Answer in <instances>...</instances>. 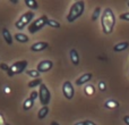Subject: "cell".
<instances>
[{
  "instance_id": "obj_2",
  "label": "cell",
  "mask_w": 129,
  "mask_h": 125,
  "mask_svg": "<svg viewBox=\"0 0 129 125\" xmlns=\"http://www.w3.org/2000/svg\"><path fill=\"white\" fill-rule=\"evenodd\" d=\"M85 10V2L83 0H79V1H76L71 5L70 9H69V13L67 15V20L69 23L75 22L77 18H79L80 16L84 14Z\"/></svg>"
},
{
  "instance_id": "obj_23",
  "label": "cell",
  "mask_w": 129,
  "mask_h": 125,
  "mask_svg": "<svg viewBox=\"0 0 129 125\" xmlns=\"http://www.w3.org/2000/svg\"><path fill=\"white\" fill-rule=\"evenodd\" d=\"M119 18L122 20H127L129 22V13H125V14H120V16H119Z\"/></svg>"
},
{
  "instance_id": "obj_8",
  "label": "cell",
  "mask_w": 129,
  "mask_h": 125,
  "mask_svg": "<svg viewBox=\"0 0 129 125\" xmlns=\"http://www.w3.org/2000/svg\"><path fill=\"white\" fill-rule=\"evenodd\" d=\"M52 67H53V62L49 59H45V60H42L38 64V67H36V71L39 73H48L49 71H51Z\"/></svg>"
},
{
  "instance_id": "obj_34",
  "label": "cell",
  "mask_w": 129,
  "mask_h": 125,
  "mask_svg": "<svg viewBox=\"0 0 129 125\" xmlns=\"http://www.w3.org/2000/svg\"><path fill=\"white\" fill-rule=\"evenodd\" d=\"M127 5H128V7H129V1H128V2H127Z\"/></svg>"
},
{
  "instance_id": "obj_31",
  "label": "cell",
  "mask_w": 129,
  "mask_h": 125,
  "mask_svg": "<svg viewBox=\"0 0 129 125\" xmlns=\"http://www.w3.org/2000/svg\"><path fill=\"white\" fill-rule=\"evenodd\" d=\"M51 125H59V123H57V122H51Z\"/></svg>"
},
{
  "instance_id": "obj_14",
  "label": "cell",
  "mask_w": 129,
  "mask_h": 125,
  "mask_svg": "<svg viewBox=\"0 0 129 125\" xmlns=\"http://www.w3.org/2000/svg\"><path fill=\"white\" fill-rule=\"evenodd\" d=\"M119 106H120L119 101L112 100V99H109V100H107V101L104 102V107L108 108V109H117Z\"/></svg>"
},
{
  "instance_id": "obj_1",
  "label": "cell",
  "mask_w": 129,
  "mask_h": 125,
  "mask_svg": "<svg viewBox=\"0 0 129 125\" xmlns=\"http://www.w3.org/2000/svg\"><path fill=\"white\" fill-rule=\"evenodd\" d=\"M114 25H116V15L112 11L111 8L103 9V13L101 15V26L104 34L109 35L113 32Z\"/></svg>"
},
{
  "instance_id": "obj_15",
  "label": "cell",
  "mask_w": 129,
  "mask_h": 125,
  "mask_svg": "<svg viewBox=\"0 0 129 125\" xmlns=\"http://www.w3.org/2000/svg\"><path fill=\"white\" fill-rule=\"evenodd\" d=\"M14 39H15L17 42H20V43H26V42H28V40H29L28 36L23 33H16L15 35H14Z\"/></svg>"
},
{
  "instance_id": "obj_28",
  "label": "cell",
  "mask_w": 129,
  "mask_h": 125,
  "mask_svg": "<svg viewBox=\"0 0 129 125\" xmlns=\"http://www.w3.org/2000/svg\"><path fill=\"white\" fill-rule=\"evenodd\" d=\"M123 122H125L126 125H129V115H127V116L123 117Z\"/></svg>"
},
{
  "instance_id": "obj_12",
  "label": "cell",
  "mask_w": 129,
  "mask_h": 125,
  "mask_svg": "<svg viewBox=\"0 0 129 125\" xmlns=\"http://www.w3.org/2000/svg\"><path fill=\"white\" fill-rule=\"evenodd\" d=\"M129 48V42L127 41H123V42H119L117 43L116 46L113 47V51L114 52H121V51H125Z\"/></svg>"
},
{
  "instance_id": "obj_20",
  "label": "cell",
  "mask_w": 129,
  "mask_h": 125,
  "mask_svg": "<svg viewBox=\"0 0 129 125\" xmlns=\"http://www.w3.org/2000/svg\"><path fill=\"white\" fill-rule=\"evenodd\" d=\"M42 80L41 78H34L31 82H28V88H35V87H40L42 84Z\"/></svg>"
},
{
  "instance_id": "obj_26",
  "label": "cell",
  "mask_w": 129,
  "mask_h": 125,
  "mask_svg": "<svg viewBox=\"0 0 129 125\" xmlns=\"http://www.w3.org/2000/svg\"><path fill=\"white\" fill-rule=\"evenodd\" d=\"M92 90H94L93 87H87L86 89H85V91H86L87 94H92V93H93V91H92Z\"/></svg>"
},
{
  "instance_id": "obj_22",
  "label": "cell",
  "mask_w": 129,
  "mask_h": 125,
  "mask_svg": "<svg viewBox=\"0 0 129 125\" xmlns=\"http://www.w3.org/2000/svg\"><path fill=\"white\" fill-rule=\"evenodd\" d=\"M100 15H101V8H100V7H96V8L94 9L93 14H92V20H93V22H95L96 19H99Z\"/></svg>"
},
{
  "instance_id": "obj_25",
  "label": "cell",
  "mask_w": 129,
  "mask_h": 125,
  "mask_svg": "<svg viewBox=\"0 0 129 125\" xmlns=\"http://www.w3.org/2000/svg\"><path fill=\"white\" fill-rule=\"evenodd\" d=\"M9 67H10V66H8V65L5 64V62H1V64H0V68H1L2 71H5V72H8L9 71Z\"/></svg>"
},
{
  "instance_id": "obj_21",
  "label": "cell",
  "mask_w": 129,
  "mask_h": 125,
  "mask_svg": "<svg viewBox=\"0 0 129 125\" xmlns=\"http://www.w3.org/2000/svg\"><path fill=\"white\" fill-rule=\"evenodd\" d=\"M26 75L31 76L33 78H40V73H39L36 69H29V71H26Z\"/></svg>"
},
{
  "instance_id": "obj_13",
  "label": "cell",
  "mask_w": 129,
  "mask_h": 125,
  "mask_svg": "<svg viewBox=\"0 0 129 125\" xmlns=\"http://www.w3.org/2000/svg\"><path fill=\"white\" fill-rule=\"evenodd\" d=\"M70 60L75 66H78L79 65V55H78V51L76 49H71L70 50Z\"/></svg>"
},
{
  "instance_id": "obj_29",
  "label": "cell",
  "mask_w": 129,
  "mask_h": 125,
  "mask_svg": "<svg viewBox=\"0 0 129 125\" xmlns=\"http://www.w3.org/2000/svg\"><path fill=\"white\" fill-rule=\"evenodd\" d=\"M85 123H86V125H98V124H95V123H94V122L89 121V119H87V121H85Z\"/></svg>"
},
{
  "instance_id": "obj_17",
  "label": "cell",
  "mask_w": 129,
  "mask_h": 125,
  "mask_svg": "<svg viewBox=\"0 0 129 125\" xmlns=\"http://www.w3.org/2000/svg\"><path fill=\"white\" fill-rule=\"evenodd\" d=\"M25 5H26L29 9H33V10H36V9L39 8V4L35 0H25Z\"/></svg>"
},
{
  "instance_id": "obj_18",
  "label": "cell",
  "mask_w": 129,
  "mask_h": 125,
  "mask_svg": "<svg viewBox=\"0 0 129 125\" xmlns=\"http://www.w3.org/2000/svg\"><path fill=\"white\" fill-rule=\"evenodd\" d=\"M33 105H34V101L28 97V98L24 101V103H23V109L24 110H29L32 107H33Z\"/></svg>"
},
{
  "instance_id": "obj_19",
  "label": "cell",
  "mask_w": 129,
  "mask_h": 125,
  "mask_svg": "<svg viewBox=\"0 0 129 125\" xmlns=\"http://www.w3.org/2000/svg\"><path fill=\"white\" fill-rule=\"evenodd\" d=\"M47 25L50 27H53V29H60V23H59L58 20L53 19V18H49Z\"/></svg>"
},
{
  "instance_id": "obj_4",
  "label": "cell",
  "mask_w": 129,
  "mask_h": 125,
  "mask_svg": "<svg viewBox=\"0 0 129 125\" xmlns=\"http://www.w3.org/2000/svg\"><path fill=\"white\" fill-rule=\"evenodd\" d=\"M34 16H35V14H34V11L29 10V11H26L25 14H23L22 16H20L19 18H18L17 20H16L15 23V27L17 30H23L26 27V25H28L29 23L32 22V19L34 18Z\"/></svg>"
},
{
  "instance_id": "obj_9",
  "label": "cell",
  "mask_w": 129,
  "mask_h": 125,
  "mask_svg": "<svg viewBox=\"0 0 129 125\" xmlns=\"http://www.w3.org/2000/svg\"><path fill=\"white\" fill-rule=\"evenodd\" d=\"M49 47V43L48 42H44V41H39V42H35L31 46V50L34 52H40V51H43L45 50L47 48Z\"/></svg>"
},
{
  "instance_id": "obj_27",
  "label": "cell",
  "mask_w": 129,
  "mask_h": 125,
  "mask_svg": "<svg viewBox=\"0 0 129 125\" xmlns=\"http://www.w3.org/2000/svg\"><path fill=\"white\" fill-rule=\"evenodd\" d=\"M99 87H100V90H101V91H105V84H104V82H100Z\"/></svg>"
},
{
  "instance_id": "obj_5",
  "label": "cell",
  "mask_w": 129,
  "mask_h": 125,
  "mask_svg": "<svg viewBox=\"0 0 129 125\" xmlns=\"http://www.w3.org/2000/svg\"><path fill=\"white\" fill-rule=\"evenodd\" d=\"M27 65H28V62L27 60H19V61H16L14 62L13 65H11L10 67H9V71L7 72V74H8L9 77H13L14 75H16V74H20L23 73V72L26 69Z\"/></svg>"
},
{
  "instance_id": "obj_7",
  "label": "cell",
  "mask_w": 129,
  "mask_h": 125,
  "mask_svg": "<svg viewBox=\"0 0 129 125\" xmlns=\"http://www.w3.org/2000/svg\"><path fill=\"white\" fill-rule=\"evenodd\" d=\"M62 93L64 98L67 100H71L75 96V90H74V85L71 84L70 81H66L62 84Z\"/></svg>"
},
{
  "instance_id": "obj_32",
  "label": "cell",
  "mask_w": 129,
  "mask_h": 125,
  "mask_svg": "<svg viewBox=\"0 0 129 125\" xmlns=\"http://www.w3.org/2000/svg\"><path fill=\"white\" fill-rule=\"evenodd\" d=\"M13 4H18V0H10Z\"/></svg>"
},
{
  "instance_id": "obj_16",
  "label": "cell",
  "mask_w": 129,
  "mask_h": 125,
  "mask_svg": "<svg viewBox=\"0 0 129 125\" xmlns=\"http://www.w3.org/2000/svg\"><path fill=\"white\" fill-rule=\"evenodd\" d=\"M48 114H49V108H48V106H43V107L41 108V109L39 110V113H38V118L39 119L45 118Z\"/></svg>"
},
{
  "instance_id": "obj_11",
  "label": "cell",
  "mask_w": 129,
  "mask_h": 125,
  "mask_svg": "<svg viewBox=\"0 0 129 125\" xmlns=\"http://www.w3.org/2000/svg\"><path fill=\"white\" fill-rule=\"evenodd\" d=\"M2 36H4V39H5V41H6V43H8L9 46L13 45V41H14L13 35H11L10 31H9L7 27H4V29H2Z\"/></svg>"
},
{
  "instance_id": "obj_24",
  "label": "cell",
  "mask_w": 129,
  "mask_h": 125,
  "mask_svg": "<svg viewBox=\"0 0 129 125\" xmlns=\"http://www.w3.org/2000/svg\"><path fill=\"white\" fill-rule=\"evenodd\" d=\"M38 97H39V91H32V92H31V94H29V98H31L33 101L35 100V99L38 98Z\"/></svg>"
},
{
  "instance_id": "obj_30",
  "label": "cell",
  "mask_w": 129,
  "mask_h": 125,
  "mask_svg": "<svg viewBox=\"0 0 129 125\" xmlns=\"http://www.w3.org/2000/svg\"><path fill=\"white\" fill-rule=\"evenodd\" d=\"M74 125H86V123H85V121H82V122H77V123H75Z\"/></svg>"
},
{
  "instance_id": "obj_10",
  "label": "cell",
  "mask_w": 129,
  "mask_h": 125,
  "mask_svg": "<svg viewBox=\"0 0 129 125\" xmlns=\"http://www.w3.org/2000/svg\"><path fill=\"white\" fill-rule=\"evenodd\" d=\"M92 77H93V74H92V73H84L83 75H80L79 77L76 80V85L80 87V85H83V84H85V83L89 82V81L92 80Z\"/></svg>"
},
{
  "instance_id": "obj_3",
  "label": "cell",
  "mask_w": 129,
  "mask_h": 125,
  "mask_svg": "<svg viewBox=\"0 0 129 125\" xmlns=\"http://www.w3.org/2000/svg\"><path fill=\"white\" fill-rule=\"evenodd\" d=\"M48 19H49V18H48L45 15L36 18L35 20H33V22L28 25V27H27V29H28V32L31 34H34V33H36V32H39L40 30H42L44 26H47Z\"/></svg>"
},
{
  "instance_id": "obj_33",
  "label": "cell",
  "mask_w": 129,
  "mask_h": 125,
  "mask_svg": "<svg viewBox=\"0 0 129 125\" xmlns=\"http://www.w3.org/2000/svg\"><path fill=\"white\" fill-rule=\"evenodd\" d=\"M4 125H10V124H8V123H5Z\"/></svg>"
},
{
  "instance_id": "obj_6",
  "label": "cell",
  "mask_w": 129,
  "mask_h": 125,
  "mask_svg": "<svg viewBox=\"0 0 129 125\" xmlns=\"http://www.w3.org/2000/svg\"><path fill=\"white\" fill-rule=\"evenodd\" d=\"M39 98H40V101H41V105L43 106H48L50 102V100H51V93H50L49 89H48V87L44 84V83H42V84L40 85V90H39Z\"/></svg>"
}]
</instances>
